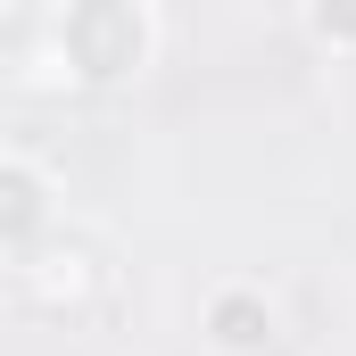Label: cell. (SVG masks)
Here are the masks:
<instances>
[{"instance_id":"obj_4","label":"cell","mask_w":356,"mask_h":356,"mask_svg":"<svg viewBox=\"0 0 356 356\" xmlns=\"http://www.w3.org/2000/svg\"><path fill=\"white\" fill-rule=\"evenodd\" d=\"M25 266V290H33V307H50V315H75V307H91L99 298V282H108V266H99V249H83V241H42L33 257H17Z\"/></svg>"},{"instance_id":"obj_1","label":"cell","mask_w":356,"mask_h":356,"mask_svg":"<svg viewBox=\"0 0 356 356\" xmlns=\"http://www.w3.org/2000/svg\"><path fill=\"white\" fill-rule=\"evenodd\" d=\"M158 58V17L149 0H67L50 17V67L75 91H124Z\"/></svg>"},{"instance_id":"obj_5","label":"cell","mask_w":356,"mask_h":356,"mask_svg":"<svg viewBox=\"0 0 356 356\" xmlns=\"http://www.w3.org/2000/svg\"><path fill=\"white\" fill-rule=\"evenodd\" d=\"M298 17H307L315 50H332V58H356V0H298Z\"/></svg>"},{"instance_id":"obj_3","label":"cell","mask_w":356,"mask_h":356,"mask_svg":"<svg viewBox=\"0 0 356 356\" xmlns=\"http://www.w3.org/2000/svg\"><path fill=\"white\" fill-rule=\"evenodd\" d=\"M58 232V175L25 149H0V257H33Z\"/></svg>"},{"instance_id":"obj_2","label":"cell","mask_w":356,"mask_h":356,"mask_svg":"<svg viewBox=\"0 0 356 356\" xmlns=\"http://www.w3.org/2000/svg\"><path fill=\"white\" fill-rule=\"evenodd\" d=\"M199 348L207 356H273L282 348V307L266 282H216L199 298Z\"/></svg>"}]
</instances>
